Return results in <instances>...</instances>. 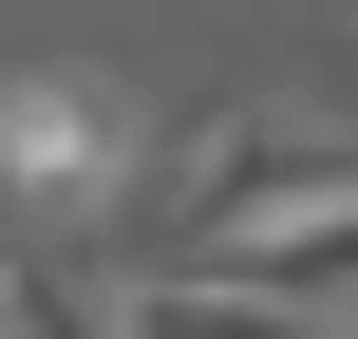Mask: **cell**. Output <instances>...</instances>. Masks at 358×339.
<instances>
[{
    "instance_id": "1",
    "label": "cell",
    "mask_w": 358,
    "mask_h": 339,
    "mask_svg": "<svg viewBox=\"0 0 358 339\" xmlns=\"http://www.w3.org/2000/svg\"><path fill=\"white\" fill-rule=\"evenodd\" d=\"M0 208H19V226H113V208H132V94H113L94 57L0 75Z\"/></svg>"
},
{
    "instance_id": "4",
    "label": "cell",
    "mask_w": 358,
    "mask_h": 339,
    "mask_svg": "<svg viewBox=\"0 0 358 339\" xmlns=\"http://www.w3.org/2000/svg\"><path fill=\"white\" fill-rule=\"evenodd\" d=\"M189 264H245V283H283V302L358 321V189H321V208H264V226H208Z\"/></svg>"
},
{
    "instance_id": "5",
    "label": "cell",
    "mask_w": 358,
    "mask_h": 339,
    "mask_svg": "<svg viewBox=\"0 0 358 339\" xmlns=\"http://www.w3.org/2000/svg\"><path fill=\"white\" fill-rule=\"evenodd\" d=\"M0 339H132V321H113L57 245H19V264H0Z\"/></svg>"
},
{
    "instance_id": "3",
    "label": "cell",
    "mask_w": 358,
    "mask_h": 339,
    "mask_svg": "<svg viewBox=\"0 0 358 339\" xmlns=\"http://www.w3.org/2000/svg\"><path fill=\"white\" fill-rule=\"evenodd\" d=\"M132 339H358V321H321V302H283V283H245V264H132V302H113Z\"/></svg>"
},
{
    "instance_id": "2",
    "label": "cell",
    "mask_w": 358,
    "mask_h": 339,
    "mask_svg": "<svg viewBox=\"0 0 358 339\" xmlns=\"http://www.w3.org/2000/svg\"><path fill=\"white\" fill-rule=\"evenodd\" d=\"M321 189H358V132H321V113L227 94V113H189V132H170V245L264 226V208H321Z\"/></svg>"
}]
</instances>
